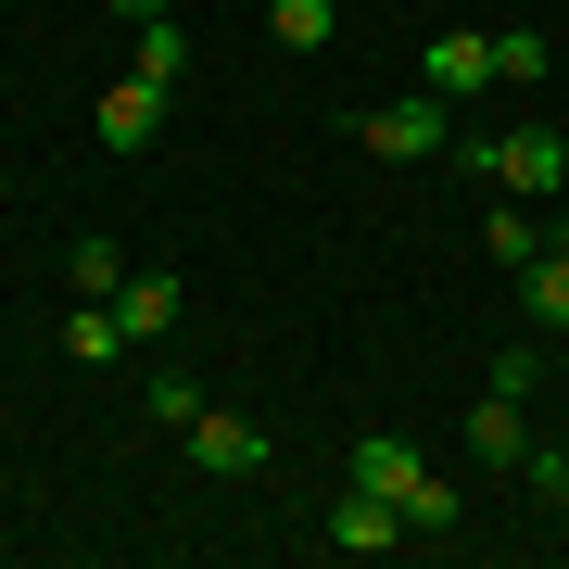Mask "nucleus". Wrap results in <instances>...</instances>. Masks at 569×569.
Instances as JSON below:
<instances>
[{
  "instance_id": "obj_1",
  "label": "nucleus",
  "mask_w": 569,
  "mask_h": 569,
  "mask_svg": "<svg viewBox=\"0 0 569 569\" xmlns=\"http://www.w3.org/2000/svg\"><path fill=\"white\" fill-rule=\"evenodd\" d=\"M342 481L392 493V507H406V531H456V519H468V493H456L443 468L406 443V430H355V468H342Z\"/></svg>"
},
{
  "instance_id": "obj_2",
  "label": "nucleus",
  "mask_w": 569,
  "mask_h": 569,
  "mask_svg": "<svg viewBox=\"0 0 569 569\" xmlns=\"http://www.w3.org/2000/svg\"><path fill=\"white\" fill-rule=\"evenodd\" d=\"M355 140L380 152V164H430V152H456V102H443V89H406V102H367V114H355Z\"/></svg>"
},
{
  "instance_id": "obj_3",
  "label": "nucleus",
  "mask_w": 569,
  "mask_h": 569,
  "mask_svg": "<svg viewBox=\"0 0 569 569\" xmlns=\"http://www.w3.org/2000/svg\"><path fill=\"white\" fill-rule=\"evenodd\" d=\"M493 190H519V203H557V190H569V127H507V152H493Z\"/></svg>"
},
{
  "instance_id": "obj_4",
  "label": "nucleus",
  "mask_w": 569,
  "mask_h": 569,
  "mask_svg": "<svg viewBox=\"0 0 569 569\" xmlns=\"http://www.w3.org/2000/svg\"><path fill=\"white\" fill-rule=\"evenodd\" d=\"M178 443H190V468H216V481H266V468H279V456H266V430H253V418H228V406H203Z\"/></svg>"
},
{
  "instance_id": "obj_5",
  "label": "nucleus",
  "mask_w": 569,
  "mask_h": 569,
  "mask_svg": "<svg viewBox=\"0 0 569 569\" xmlns=\"http://www.w3.org/2000/svg\"><path fill=\"white\" fill-rule=\"evenodd\" d=\"M418 89H443V102H481V89H493V26H443V39L418 51Z\"/></svg>"
},
{
  "instance_id": "obj_6",
  "label": "nucleus",
  "mask_w": 569,
  "mask_h": 569,
  "mask_svg": "<svg viewBox=\"0 0 569 569\" xmlns=\"http://www.w3.org/2000/svg\"><path fill=\"white\" fill-rule=\"evenodd\" d=\"M317 531H329L342 557H392V545H418V531H406V507H392V493H367V481H342V507H329Z\"/></svg>"
},
{
  "instance_id": "obj_7",
  "label": "nucleus",
  "mask_w": 569,
  "mask_h": 569,
  "mask_svg": "<svg viewBox=\"0 0 569 569\" xmlns=\"http://www.w3.org/2000/svg\"><path fill=\"white\" fill-rule=\"evenodd\" d=\"M152 127H164V89L152 77H114L102 102H89V140H102V152H152Z\"/></svg>"
},
{
  "instance_id": "obj_8",
  "label": "nucleus",
  "mask_w": 569,
  "mask_h": 569,
  "mask_svg": "<svg viewBox=\"0 0 569 569\" xmlns=\"http://www.w3.org/2000/svg\"><path fill=\"white\" fill-rule=\"evenodd\" d=\"M468 456H481V468H519L531 456V406H519V392H481V406H468Z\"/></svg>"
},
{
  "instance_id": "obj_9",
  "label": "nucleus",
  "mask_w": 569,
  "mask_h": 569,
  "mask_svg": "<svg viewBox=\"0 0 569 569\" xmlns=\"http://www.w3.org/2000/svg\"><path fill=\"white\" fill-rule=\"evenodd\" d=\"M114 317H127V342H164V329H178V279H164V266H127Z\"/></svg>"
},
{
  "instance_id": "obj_10",
  "label": "nucleus",
  "mask_w": 569,
  "mask_h": 569,
  "mask_svg": "<svg viewBox=\"0 0 569 569\" xmlns=\"http://www.w3.org/2000/svg\"><path fill=\"white\" fill-rule=\"evenodd\" d=\"M481 253L493 266H531V253H545V216H531L519 190H493V203H481Z\"/></svg>"
},
{
  "instance_id": "obj_11",
  "label": "nucleus",
  "mask_w": 569,
  "mask_h": 569,
  "mask_svg": "<svg viewBox=\"0 0 569 569\" xmlns=\"http://www.w3.org/2000/svg\"><path fill=\"white\" fill-rule=\"evenodd\" d=\"M519 305H531V329H569V228L519 266Z\"/></svg>"
},
{
  "instance_id": "obj_12",
  "label": "nucleus",
  "mask_w": 569,
  "mask_h": 569,
  "mask_svg": "<svg viewBox=\"0 0 569 569\" xmlns=\"http://www.w3.org/2000/svg\"><path fill=\"white\" fill-rule=\"evenodd\" d=\"M63 279H77V305H114V291H127V253L102 241V228H77V253H63Z\"/></svg>"
},
{
  "instance_id": "obj_13",
  "label": "nucleus",
  "mask_w": 569,
  "mask_h": 569,
  "mask_svg": "<svg viewBox=\"0 0 569 569\" xmlns=\"http://www.w3.org/2000/svg\"><path fill=\"white\" fill-rule=\"evenodd\" d=\"M127 77L178 89V77H190V26H178V13H152V26H140V51H127Z\"/></svg>"
},
{
  "instance_id": "obj_14",
  "label": "nucleus",
  "mask_w": 569,
  "mask_h": 569,
  "mask_svg": "<svg viewBox=\"0 0 569 569\" xmlns=\"http://www.w3.org/2000/svg\"><path fill=\"white\" fill-rule=\"evenodd\" d=\"M266 39H279V51H329L342 13H329V0H266Z\"/></svg>"
},
{
  "instance_id": "obj_15",
  "label": "nucleus",
  "mask_w": 569,
  "mask_h": 569,
  "mask_svg": "<svg viewBox=\"0 0 569 569\" xmlns=\"http://www.w3.org/2000/svg\"><path fill=\"white\" fill-rule=\"evenodd\" d=\"M545 26H493V89H545Z\"/></svg>"
},
{
  "instance_id": "obj_16",
  "label": "nucleus",
  "mask_w": 569,
  "mask_h": 569,
  "mask_svg": "<svg viewBox=\"0 0 569 569\" xmlns=\"http://www.w3.org/2000/svg\"><path fill=\"white\" fill-rule=\"evenodd\" d=\"M63 355H77V367H114L127 355V317L114 305H77V317H63Z\"/></svg>"
},
{
  "instance_id": "obj_17",
  "label": "nucleus",
  "mask_w": 569,
  "mask_h": 569,
  "mask_svg": "<svg viewBox=\"0 0 569 569\" xmlns=\"http://www.w3.org/2000/svg\"><path fill=\"white\" fill-rule=\"evenodd\" d=\"M140 418H152V430H190V418H203V380H178V367H164V380L140 392Z\"/></svg>"
},
{
  "instance_id": "obj_18",
  "label": "nucleus",
  "mask_w": 569,
  "mask_h": 569,
  "mask_svg": "<svg viewBox=\"0 0 569 569\" xmlns=\"http://www.w3.org/2000/svg\"><path fill=\"white\" fill-rule=\"evenodd\" d=\"M114 13H127V26H152V13H178V0H114Z\"/></svg>"
},
{
  "instance_id": "obj_19",
  "label": "nucleus",
  "mask_w": 569,
  "mask_h": 569,
  "mask_svg": "<svg viewBox=\"0 0 569 569\" xmlns=\"http://www.w3.org/2000/svg\"><path fill=\"white\" fill-rule=\"evenodd\" d=\"M557 531H569V493H557Z\"/></svg>"
}]
</instances>
